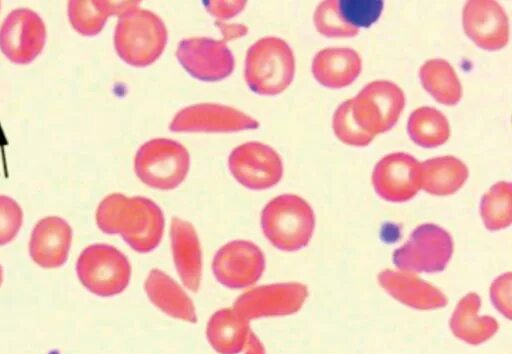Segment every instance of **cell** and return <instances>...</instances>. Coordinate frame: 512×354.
Here are the masks:
<instances>
[{
    "instance_id": "cell-12",
    "label": "cell",
    "mask_w": 512,
    "mask_h": 354,
    "mask_svg": "<svg viewBox=\"0 0 512 354\" xmlns=\"http://www.w3.org/2000/svg\"><path fill=\"white\" fill-rule=\"evenodd\" d=\"M265 269V257L252 242L236 240L222 246L214 256L212 271L222 285L241 289L255 284Z\"/></svg>"
},
{
    "instance_id": "cell-2",
    "label": "cell",
    "mask_w": 512,
    "mask_h": 354,
    "mask_svg": "<svg viewBox=\"0 0 512 354\" xmlns=\"http://www.w3.org/2000/svg\"><path fill=\"white\" fill-rule=\"evenodd\" d=\"M167 37L162 20L153 12L136 6L120 15L114 45L117 54L126 63L145 67L163 53Z\"/></svg>"
},
{
    "instance_id": "cell-22",
    "label": "cell",
    "mask_w": 512,
    "mask_h": 354,
    "mask_svg": "<svg viewBox=\"0 0 512 354\" xmlns=\"http://www.w3.org/2000/svg\"><path fill=\"white\" fill-rule=\"evenodd\" d=\"M480 306V297L476 293H468L459 301L450 320L452 333L471 345L487 341L499 327L493 317L478 315Z\"/></svg>"
},
{
    "instance_id": "cell-30",
    "label": "cell",
    "mask_w": 512,
    "mask_h": 354,
    "mask_svg": "<svg viewBox=\"0 0 512 354\" xmlns=\"http://www.w3.org/2000/svg\"><path fill=\"white\" fill-rule=\"evenodd\" d=\"M333 130L340 141L351 146H367L374 138L357 124L352 113L351 99L343 102L333 116Z\"/></svg>"
},
{
    "instance_id": "cell-15",
    "label": "cell",
    "mask_w": 512,
    "mask_h": 354,
    "mask_svg": "<svg viewBox=\"0 0 512 354\" xmlns=\"http://www.w3.org/2000/svg\"><path fill=\"white\" fill-rule=\"evenodd\" d=\"M258 126L255 119L232 107L201 103L179 111L169 128L174 132H235Z\"/></svg>"
},
{
    "instance_id": "cell-21",
    "label": "cell",
    "mask_w": 512,
    "mask_h": 354,
    "mask_svg": "<svg viewBox=\"0 0 512 354\" xmlns=\"http://www.w3.org/2000/svg\"><path fill=\"white\" fill-rule=\"evenodd\" d=\"M150 301L171 317L195 323L197 316L190 297L179 284L159 269H152L144 283Z\"/></svg>"
},
{
    "instance_id": "cell-32",
    "label": "cell",
    "mask_w": 512,
    "mask_h": 354,
    "mask_svg": "<svg viewBox=\"0 0 512 354\" xmlns=\"http://www.w3.org/2000/svg\"><path fill=\"white\" fill-rule=\"evenodd\" d=\"M23 222V212L12 198L0 195V246L12 241Z\"/></svg>"
},
{
    "instance_id": "cell-1",
    "label": "cell",
    "mask_w": 512,
    "mask_h": 354,
    "mask_svg": "<svg viewBox=\"0 0 512 354\" xmlns=\"http://www.w3.org/2000/svg\"><path fill=\"white\" fill-rule=\"evenodd\" d=\"M96 223L106 234H120L136 252L147 253L160 243L164 215L151 199L120 193L106 196L96 211Z\"/></svg>"
},
{
    "instance_id": "cell-17",
    "label": "cell",
    "mask_w": 512,
    "mask_h": 354,
    "mask_svg": "<svg viewBox=\"0 0 512 354\" xmlns=\"http://www.w3.org/2000/svg\"><path fill=\"white\" fill-rule=\"evenodd\" d=\"M72 242V229L62 218L44 217L35 225L29 253L32 260L43 268L62 266L67 258Z\"/></svg>"
},
{
    "instance_id": "cell-35",
    "label": "cell",
    "mask_w": 512,
    "mask_h": 354,
    "mask_svg": "<svg viewBox=\"0 0 512 354\" xmlns=\"http://www.w3.org/2000/svg\"><path fill=\"white\" fill-rule=\"evenodd\" d=\"M245 354H265L262 343L251 330L245 344Z\"/></svg>"
},
{
    "instance_id": "cell-36",
    "label": "cell",
    "mask_w": 512,
    "mask_h": 354,
    "mask_svg": "<svg viewBox=\"0 0 512 354\" xmlns=\"http://www.w3.org/2000/svg\"><path fill=\"white\" fill-rule=\"evenodd\" d=\"M2 280H3V271H2V267L0 266V285L2 283Z\"/></svg>"
},
{
    "instance_id": "cell-3",
    "label": "cell",
    "mask_w": 512,
    "mask_h": 354,
    "mask_svg": "<svg viewBox=\"0 0 512 354\" xmlns=\"http://www.w3.org/2000/svg\"><path fill=\"white\" fill-rule=\"evenodd\" d=\"M261 226L274 247L282 251H296L309 243L315 227V216L304 199L283 194L264 207Z\"/></svg>"
},
{
    "instance_id": "cell-34",
    "label": "cell",
    "mask_w": 512,
    "mask_h": 354,
    "mask_svg": "<svg viewBox=\"0 0 512 354\" xmlns=\"http://www.w3.org/2000/svg\"><path fill=\"white\" fill-rule=\"evenodd\" d=\"M208 11L219 19H227L238 14L245 6V1H210L205 2Z\"/></svg>"
},
{
    "instance_id": "cell-10",
    "label": "cell",
    "mask_w": 512,
    "mask_h": 354,
    "mask_svg": "<svg viewBox=\"0 0 512 354\" xmlns=\"http://www.w3.org/2000/svg\"><path fill=\"white\" fill-rule=\"evenodd\" d=\"M46 28L41 17L26 8L13 10L0 28V49L12 62L27 64L42 51Z\"/></svg>"
},
{
    "instance_id": "cell-8",
    "label": "cell",
    "mask_w": 512,
    "mask_h": 354,
    "mask_svg": "<svg viewBox=\"0 0 512 354\" xmlns=\"http://www.w3.org/2000/svg\"><path fill=\"white\" fill-rule=\"evenodd\" d=\"M352 113L365 132L375 136L391 129L405 105L402 89L389 81H374L351 99Z\"/></svg>"
},
{
    "instance_id": "cell-9",
    "label": "cell",
    "mask_w": 512,
    "mask_h": 354,
    "mask_svg": "<svg viewBox=\"0 0 512 354\" xmlns=\"http://www.w3.org/2000/svg\"><path fill=\"white\" fill-rule=\"evenodd\" d=\"M228 166L234 178L252 190L273 187L283 174L278 153L260 142H247L236 147L229 155Z\"/></svg>"
},
{
    "instance_id": "cell-7",
    "label": "cell",
    "mask_w": 512,
    "mask_h": 354,
    "mask_svg": "<svg viewBox=\"0 0 512 354\" xmlns=\"http://www.w3.org/2000/svg\"><path fill=\"white\" fill-rule=\"evenodd\" d=\"M453 254V240L443 228L426 223L393 253L395 266L406 272L435 273L445 269Z\"/></svg>"
},
{
    "instance_id": "cell-29",
    "label": "cell",
    "mask_w": 512,
    "mask_h": 354,
    "mask_svg": "<svg viewBox=\"0 0 512 354\" xmlns=\"http://www.w3.org/2000/svg\"><path fill=\"white\" fill-rule=\"evenodd\" d=\"M337 4L343 20L357 30L375 23L384 7L382 0H340Z\"/></svg>"
},
{
    "instance_id": "cell-4",
    "label": "cell",
    "mask_w": 512,
    "mask_h": 354,
    "mask_svg": "<svg viewBox=\"0 0 512 354\" xmlns=\"http://www.w3.org/2000/svg\"><path fill=\"white\" fill-rule=\"evenodd\" d=\"M294 55L289 45L277 37H264L247 51L244 77L248 87L261 95H276L292 82Z\"/></svg>"
},
{
    "instance_id": "cell-6",
    "label": "cell",
    "mask_w": 512,
    "mask_h": 354,
    "mask_svg": "<svg viewBox=\"0 0 512 354\" xmlns=\"http://www.w3.org/2000/svg\"><path fill=\"white\" fill-rule=\"evenodd\" d=\"M77 276L82 285L95 295L114 296L128 286L131 265L118 249L107 244L86 247L76 263Z\"/></svg>"
},
{
    "instance_id": "cell-13",
    "label": "cell",
    "mask_w": 512,
    "mask_h": 354,
    "mask_svg": "<svg viewBox=\"0 0 512 354\" xmlns=\"http://www.w3.org/2000/svg\"><path fill=\"white\" fill-rule=\"evenodd\" d=\"M176 56L182 67L201 81L222 80L234 69V57L226 43L207 37L180 41Z\"/></svg>"
},
{
    "instance_id": "cell-27",
    "label": "cell",
    "mask_w": 512,
    "mask_h": 354,
    "mask_svg": "<svg viewBox=\"0 0 512 354\" xmlns=\"http://www.w3.org/2000/svg\"><path fill=\"white\" fill-rule=\"evenodd\" d=\"M407 131L412 141L424 148L440 146L450 136L448 120L432 107L414 110L409 117Z\"/></svg>"
},
{
    "instance_id": "cell-11",
    "label": "cell",
    "mask_w": 512,
    "mask_h": 354,
    "mask_svg": "<svg viewBox=\"0 0 512 354\" xmlns=\"http://www.w3.org/2000/svg\"><path fill=\"white\" fill-rule=\"evenodd\" d=\"M308 296L301 283H276L251 289L240 295L233 309L248 321L260 317L284 316L297 312Z\"/></svg>"
},
{
    "instance_id": "cell-33",
    "label": "cell",
    "mask_w": 512,
    "mask_h": 354,
    "mask_svg": "<svg viewBox=\"0 0 512 354\" xmlns=\"http://www.w3.org/2000/svg\"><path fill=\"white\" fill-rule=\"evenodd\" d=\"M492 303L503 315L511 317V273L499 276L491 285Z\"/></svg>"
},
{
    "instance_id": "cell-25",
    "label": "cell",
    "mask_w": 512,
    "mask_h": 354,
    "mask_svg": "<svg viewBox=\"0 0 512 354\" xmlns=\"http://www.w3.org/2000/svg\"><path fill=\"white\" fill-rule=\"evenodd\" d=\"M467 178L466 165L453 156L436 157L421 164V188L432 195L453 194Z\"/></svg>"
},
{
    "instance_id": "cell-23",
    "label": "cell",
    "mask_w": 512,
    "mask_h": 354,
    "mask_svg": "<svg viewBox=\"0 0 512 354\" xmlns=\"http://www.w3.org/2000/svg\"><path fill=\"white\" fill-rule=\"evenodd\" d=\"M249 321L233 308L215 312L208 321L206 335L210 345L220 354H238L247 341Z\"/></svg>"
},
{
    "instance_id": "cell-14",
    "label": "cell",
    "mask_w": 512,
    "mask_h": 354,
    "mask_svg": "<svg viewBox=\"0 0 512 354\" xmlns=\"http://www.w3.org/2000/svg\"><path fill=\"white\" fill-rule=\"evenodd\" d=\"M372 183L376 193L386 201H408L421 188V163L406 153L389 154L376 164Z\"/></svg>"
},
{
    "instance_id": "cell-31",
    "label": "cell",
    "mask_w": 512,
    "mask_h": 354,
    "mask_svg": "<svg viewBox=\"0 0 512 354\" xmlns=\"http://www.w3.org/2000/svg\"><path fill=\"white\" fill-rule=\"evenodd\" d=\"M314 24L317 31L327 37H353L359 31L343 20L335 0L324 1L317 6Z\"/></svg>"
},
{
    "instance_id": "cell-28",
    "label": "cell",
    "mask_w": 512,
    "mask_h": 354,
    "mask_svg": "<svg viewBox=\"0 0 512 354\" xmlns=\"http://www.w3.org/2000/svg\"><path fill=\"white\" fill-rule=\"evenodd\" d=\"M512 185L498 182L484 194L480 204L481 216L487 229L496 231L510 226Z\"/></svg>"
},
{
    "instance_id": "cell-16",
    "label": "cell",
    "mask_w": 512,
    "mask_h": 354,
    "mask_svg": "<svg viewBox=\"0 0 512 354\" xmlns=\"http://www.w3.org/2000/svg\"><path fill=\"white\" fill-rule=\"evenodd\" d=\"M462 22L467 36L482 49L498 50L508 42V17L496 1H468L463 9Z\"/></svg>"
},
{
    "instance_id": "cell-26",
    "label": "cell",
    "mask_w": 512,
    "mask_h": 354,
    "mask_svg": "<svg viewBox=\"0 0 512 354\" xmlns=\"http://www.w3.org/2000/svg\"><path fill=\"white\" fill-rule=\"evenodd\" d=\"M425 90L434 99L444 105L457 104L462 96L460 81L453 67L443 59H431L425 62L419 71Z\"/></svg>"
},
{
    "instance_id": "cell-20",
    "label": "cell",
    "mask_w": 512,
    "mask_h": 354,
    "mask_svg": "<svg viewBox=\"0 0 512 354\" xmlns=\"http://www.w3.org/2000/svg\"><path fill=\"white\" fill-rule=\"evenodd\" d=\"M361 58L351 48H326L319 51L312 62L315 79L329 88L350 85L360 74Z\"/></svg>"
},
{
    "instance_id": "cell-19",
    "label": "cell",
    "mask_w": 512,
    "mask_h": 354,
    "mask_svg": "<svg viewBox=\"0 0 512 354\" xmlns=\"http://www.w3.org/2000/svg\"><path fill=\"white\" fill-rule=\"evenodd\" d=\"M171 248L177 272L186 288L197 292L201 282L202 255L193 225L174 217L170 227Z\"/></svg>"
},
{
    "instance_id": "cell-5",
    "label": "cell",
    "mask_w": 512,
    "mask_h": 354,
    "mask_svg": "<svg viewBox=\"0 0 512 354\" xmlns=\"http://www.w3.org/2000/svg\"><path fill=\"white\" fill-rule=\"evenodd\" d=\"M189 163V153L182 144L157 138L138 149L134 169L137 177L149 187L171 190L185 179Z\"/></svg>"
},
{
    "instance_id": "cell-24",
    "label": "cell",
    "mask_w": 512,
    "mask_h": 354,
    "mask_svg": "<svg viewBox=\"0 0 512 354\" xmlns=\"http://www.w3.org/2000/svg\"><path fill=\"white\" fill-rule=\"evenodd\" d=\"M139 1H83L68 4V17L73 28L85 36H94L104 27L110 15H122L138 6Z\"/></svg>"
},
{
    "instance_id": "cell-18",
    "label": "cell",
    "mask_w": 512,
    "mask_h": 354,
    "mask_svg": "<svg viewBox=\"0 0 512 354\" xmlns=\"http://www.w3.org/2000/svg\"><path fill=\"white\" fill-rule=\"evenodd\" d=\"M379 284L397 301L419 310H432L447 304L446 296L436 287L409 272L384 270Z\"/></svg>"
}]
</instances>
